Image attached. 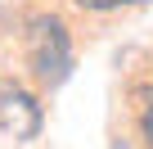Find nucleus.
<instances>
[{
	"mask_svg": "<svg viewBox=\"0 0 153 149\" xmlns=\"http://www.w3.org/2000/svg\"><path fill=\"white\" fill-rule=\"evenodd\" d=\"M27 59H32V72L45 86H59L68 77V68H72L68 27L59 18H32V27H27Z\"/></svg>",
	"mask_w": 153,
	"mask_h": 149,
	"instance_id": "1",
	"label": "nucleus"
},
{
	"mask_svg": "<svg viewBox=\"0 0 153 149\" xmlns=\"http://www.w3.org/2000/svg\"><path fill=\"white\" fill-rule=\"evenodd\" d=\"M0 122H5V131H14V140H32L41 131V109L23 91H14V95L0 100Z\"/></svg>",
	"mask_w": 153,
	"mask_h": 149,
	"instance_id": "2",
	"label": "nucleus"
},
{
	"mask_svg": "<svg viewBox=\"0 0 153 149\" xmlns=\"http://www.w3.org/2000/svg\"><path fill=\"white\" fill-rule=\"evenodd\" d=\"M81 9H122V5H140V0H72Z\"/></svg>",
	"mask_w": 153,
	"mask_h": 149,
	"instance_id": "3",
	"label": "nucleus"
},
{
	"mask_svg": "<svg viewBox=\"0 0 153 149\" xmlns=\"http://www.w3.org/2000/svg\"><path fill=\"white\" fill-rule=\"evenodd\" d=\"M140 131H144V145L153 149V100L144 104V113H140Z\"/></svg>",
	"mask_w": 153,
	"mask_h": 149,
	"instance_id": "4",
	"label": "nucleus"
}]
</instances>
